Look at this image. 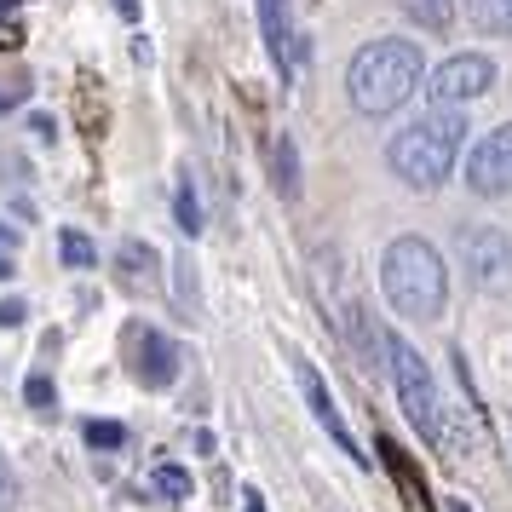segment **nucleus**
<instances>
[{"instance_id":"obj_19","label":"nucleus","mask_w":512,"mask_h":512,"mask_svg":"<svg viewBox=\"0 0 512 512\" xmlns=\"http://www.w3.org/2000/svg\"><path fill=\"white\" fill-rule=\"evenodd\" d=\"M24 397L35 403V409H52V403H58V392H52V380H47V374H35V380L24 386Z\"/></svg>"},{"instance_id":"obj_9","label":"nucleus","mask_w":512,"mask_h":512,"mask_svg":"<svg viewBox=\"0 0 512 512\" xmlns=\"http://www.w3.org/2000/svg\"><path fill=\"white\" fill-rule=\"evenodd\" d=\"M139 380L144 386H173L179 380V346L167 334H156V328L139 334Z\"/></svg>"},{"instance_id":"obj_18","label":"nucleus","mask_w":512,"mask_h":512,"mask_svg":"<svg viewBox=\"0 0 512 512\" xmlns=\"http://www.w3.org/2000/svg\"><path fill=\"white\" fill-rule=\"evenodd\" d=\"M87 443L93 449H121L127 443V426L121 420H87Z\"/></svg>"},{"instance_id":"obj_16","label":"nucleus","mask_w":512,"mask_h":512,"mask_svg":"<svg viewBox=\"0 0 512 512\" xmlns=\"http://www.w3.org/2000/svg\"><path fill=\"white\" fill-rule=\"evenodd\" d=\"M58 254H64V265H75V271L98 265V248H93L81 231H64V236H58Z\"/></svg>"},{"instance_id":"obj_6","label":"nucleus","mask_w":512,"mask_h":512,"mask_svg":"<svg viewBox=\"0 0 512 512\" xmlns=\"http://www.w3.org/2000/svg\"><path fill=\"white\" fill-rule=\"evenodd\" d=\"M489 87H495V64L484 52H455V58H443L438 70L426 75V98L432 104H472Z\"/></svg>"},{"instance_id":"obj_23","label":"nucleus","mask_w":512,"mask_h":512,"mask_svg":"<svg viewBox=\"0 0 512 512\" xmlns=\"http://www.w3.org/2000/svg\"><path fill=\"white\" fill-rule=\"evenodd\" d=\"M12 104H18V93H0V116H6V110H12Z\"/></svg>"},{"instance_id":"obj_10","label":"nucleus","mask_w":512,"mask_h":512,"mask_svg":"<svg viewBox=\"0 0 512 512\" xmlns=\"http://www.w3.org/2000/svg\"><path fill=\"white\" fill-rule=\"evenodd\" d=\"M259 24H265V41H271V58H288V0H259Z\"/></svg>"},{"instance_id":"obj_21","label":"nucleus","mask_w":512,"mask_h":512,"mask_svg":"<svg viewBox=\"0 0 512 512\" xmlns=\"http://www.w3.org/2000/svg\"><path fill=\"white\" fill-rule=\"evenodd\" d=\"M12 489H18V484H12V472H6V461H0V507L12 501Z\"/></svg>"},{"instance_id":"obj_22","label":"nucleus","mask_w":512,"mask_h":512,"mask_svg":"<svg viewBox=\"0 0 512 512\" xmlns=\"http://www.w3.org/2000/svg\"><path fill=\"white\" fill-rule=\"evenodd\" d=\"M12 277V248H0V282Z\"/></svg>"},{"instance_id":"obj_17","label":"nucleus","mask_w":512,"mask_h":512,"mask_svg":"<svg viewBox=\"0 0 512 512\" xmlns=\"http://www.w3.org/2000/svg\"><path fill=\"white\" fill-rule=\"evenodd\" d=\"M121 265H127V277L133 282H144L150 271H156V248H144V242H121Z\"/></svg>"},{"instance_id":"obj_20","label":"nucleus","mask_w":512,"mask_h":512,"mask_svg":"<svg viewBox=\"0 0 512 512\" xmlns=\"http://www.w3.org/2000/svg\"><path fill=\"white\" fill-rule=\"evenodd\" d=\"M29 311H24V300H0V328H18Z\"/></svg>"},{"instance_id":"obj_14","label":"nucleus","mask_w":512,"mask_h":512,"mask_svg":"<svg viewBox=\"0 0 512 512\" xmlns=\"http://www.w3.org/2000/svg\"><path fill=\"white\" fill-rule=\"evenodd\" d=\"M277 190L282 196H300V156H294V139L288 133L277 139Z\"/></svg>"},{"instance_id":"obj_13","label":"nucleus","mask_w":512,"mask_h":512,"mask_svg":"<svg viewBox=\"0 0 512 512\" xmlns=\"http://www.w3.org/2000/svg\"><path fill=\"white\" fill-rule=\"evenodd\" d=\"M173 219H179L185 236H202V202H196V185L190 179H179V190H173Z\"/></svg>"},{"instance_id":"obj_1","label":"nucleus","mask_w":512,"mask_h":512,"mask_svg":"<svg viewBox=\"0 0 512 512\" xmlns=\"http://www.w3.org/2000/svg\"><path fill=\"white\" fill-rule=\"evenodd\" d=\"M420 81H426V58H420L415 41L380 35L369 47H357V58H351L346 98L363 116H392V110H403L420 93Z\"/></svg>"},{"instance_id":"obj_8","label":"nucleus","mask_w":512,"mask_h":512,"mask_svg":"<svg viewBox=\"0 0 512 512\" xmlns=\"http://www.w3.org/2000/svg\"><path fill=\"white\" fill-rule=\"evenodd\" d=\"M294 374H300V392H305V403H311V415H317V426H328V438L340 443L346 455H357V443H351L346 420H340V409H334V397H328V386L317 380V369H311V363H294Z\"/></svg>"},{"instance_id":"obj_12","label":"nucleus","mask_w":512,"mask_h":512,"mask_svg":"<svg viewBox=\"0 0 512 512\" xmlns=\"http://www.w3.org/2000/svg\"><path fill=\"white\" fill-rule=\"evenodd\" d=\"M403 12H409L426 35H443V29L455 24V0H403Z\"/></svg>"},{"instance_id":"obj_11","label":"nucleus","mask_w":512,"mask_h":512,"mask_svg":"<svg viewBox=\"0 0 512 512\" xmlns=\"http://www.w3.org/2000/svg\"><path fill=\"white\" fill-rule=\"evenodd\" d=\"M466 18L484 35H512V0H466Z\"/></svg>"},{"instance_id":"obj_2","label":"nucleus","mask_w":512,"mask_h":512,"mask_svg":"<svg viewBox=\"0 0 512 512\" xmlns=\"http://www.w3.org/2000/svg\"><path fill=\"white\" fill-rule=\"evenodd\" d=\"M461 139H466V104H432L426 116H415L392 139L386 162L409 190H438L449 179L455 156H461Z\"/></svg>"},{"instance_id":"obj_15","label":"nucleus","mask_w":512,"mask_h":512,"mask_svg":"<svg viewBox=\"0 0 512 512\" xmlns=\"http://www.w3.org/2000/svg\"><path fill=\"white\" fill-rule=\"evenodd\" d=\"M150 489H156V495H167V501H190V472H185V466H156Z\"/></svg>"},{"instance_id":"obj_25","label":"nucleus","mask_w":512,"mask_h":512,"mask_svg":"<svg viewBox=\"0 0 512 512\" xmlns=\"http://www.w3.org/2000/svg\"><path fill=\"white\" fill-rule=\"evenodd\" d=\"M12 6H18V0H0V12H12Z\"/></svg>"},{"instance_id":"obj_24","label":"nucleus","mask_w":512,"mask_h":512,"mask_svg":"<svg viewBox=\"0 0 512 512\" xmlns=\"http://www.w3.org/2000/svg\"><path fill=\"white\" fill-rule=\"evenodd\" d=\"M0 248H12V231H6V225H0Z\"/></svg>"},{"instance_id":"obj_5","label":"nucleus","mask_w":512,"mask_h":512,"mask_svg":"<svg viewBox=\"0 0 512 512\" xmlns=\"http://www.w3.org/2000/svg\"><path fill=\"white\" fill-rule=\"evenodd\" d=\"M455 254H461L472 288H484V294L512 288V236L501 225H461L455 231Z\"/></svg>"},{"instance_id":"obj_4","label":"nucleus","mask_w":512,"mask_h":512,"mask_svg":"<svg viewBox=\"0 0 512 512\" xmlns=\"http://www.w3.org/2000/svg\"><path fill=\"white\" fill-rule=\"evenodd\" d=\"M386 363H392V386H397V403H403V415L415 426L426 443L443 438V397H438V380L426 369V357H420L403 334H386Z\"/></svg>"},{"instance_id":"obj_3","label":"nucleus","mask_w":512,"mask_h":512,"mask_svg":"<svg viewBox=\"0 0 512 512\" xmlns=\"http://www.w3.org/2000/svg\"><path fill=\"white\" fill-rule=\"evenodd\" d=\"M380 288L392 300L397 317L409 323H432L449 305V271H443V254L426 242V236H397L386 259H380Z\"/></svg>"},{"instance_id":"obj_7","label":"nucleus","mask_w":512,"mask_h":512,"mask_svg":"<svg viewBox=\"0 0 512 512\" xmlns=\"http://www.w3.org/2000/svg\"><path fill=\"white\" fill-rule=\"evenodd\" d=\"M466 190L484 196V202H495V196L512 190V121L472 144V156H466Z\"/></svg>"}]
</instances>
